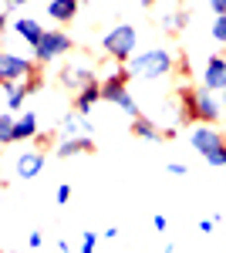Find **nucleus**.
Masks as SVG:
<instances>
[{
	"label": "nucleus",
	"mask_w": 226,
	"mask_h": 253,
	"mask_svg": "<svg viewBox=\"0 0 226 253\" xmlns=\"http://www.w3.org/2000/svg\"><path fill=\"white\" fill-rule=\"evenodd\" d=\"M129 68H132L135 78L159 81V78H166V75L176 71V54L166 51V47H149V51H142V54H132Z\"/></svg>",
	"instance_id": "1"
},
{
	"label": "nucleus",
	"mask_w": 226,
	"mask_h": 253,
	"mask_svg": "<svg viewBox=\"0 0 226 253\" xmlns=\"http://www.w3.org/2000/svg\"><path fill=\"white\" fill-rule=\"evenodd\" d=\"M132 68H115V75L108 78H101V101H108V105H118L122 112L129 118L142 115L138 112V105H135V98L129 95V81H132Z\"/></svg>",
	"instance_id": "2"
},
{
	"label": "nucleus",
	"mask_w": 226,
	"mask_h": 253,
	"mask_svg": "<svg viewBox=\"0 0 226 253\" xmlns=\"http://www.w3.org/2000/svg\"><path fill=\"white\" fill-rule=\"evenodd\" d=\"M135 44H138V34H135V27H132V24H118V27H112V31L105 34V41H101L105 54H108L112 61H118V64L132 61Z\"/></svg>",
	"instance_id": "3"
},
{
	"label": "nucleus",
	"mask_w": 226,
	"mask_h": 253,
	"mask_svg": "<svg viewBox=\"0 0 226 253\" xmlns=\"http://www.w3.org/2000/svg\"><path fill=\"white\" fill-rule=\"evenodd\" d=\"M71 47H75V41L68 38L64 31H44L41 44L34 47V61H38V64H51L54 58H64Z\"/></svg>",
	"instance_id": "4"
},
{
	"label": "nucleus",
	"mask_w": 226,
	"mask_h": 253,
	"mask_svg": "<svg viewBox=\"0 0 226 253\" xmlns=\"http://www.w3.org/2000/svg\"><path fill=\"white\" fill-rule=\"evenodd\" d=\"M41 64L38 61H27V58H17L10 51L0 54V81H27L31 75H38Z\"/></svg>",
	"instance_id": "5"
},
{
	"label": "nucleus",
	"mask_w": 226,
	"mask_h": 253,
	"mask_svg": "<svg viewBox=\"0 0 226 253\" xmlns=\"http://www.w3.org/2000/svg\"><path fill=\"white\" fill-rule=\"evenodd\" d=\"M189 142H192V149H196V152L209 156V152H216V149H223V145H226V135L216 128V125L203 122V125H196V128L189 132Z\"/></svg>",
	"instance_id": "6"
},
{
	"label": "nucleus",
	"mask_w": 226,
	"mask_h": 253,
	"mask_svg": "<svg viewBox=\"0 0 226 253\" xmlns=\"http://www.w3.org/2000/svg\"><path fill=\"white\" fill-rule=\"evenodd\" d=\"M179 118H182V125H192V122H199V88H192V84H182L179 91Z\"/></svg>",
	"instance_id": "7"
},
{
	"label": "nucleus",
	"mask_w": 226,
	"mask_h": 253,
	"mask_svg": "<svg viewBox=\"0 0 226 253\" xmlns=\"http://www.w3.org/2000/svg\"><path fill=\"white\" fill-rule=\"evenodd\" d=\"M203 84L209 91H226V54H213L203 71Z\"/></svg>",
	"instance_id": "8"
},
{
	"label": "nucleus",
	"mask_w": 226,
	"mask_h": 253,
	"mask_svg": "<svg viewBox=\"0 0 226 253\" xmlns=\"http://www.w3.org/2000/svg\"><path fill=\"white\" fill-rule=\"evenodd\" d=\"M88 81H94V71L88 68V64H68V68H61V84L75 95V91H81Z\"/></svg>",
	"instance_id": "9"
},
{
	"label": "nucleus",
	"mask_w": 226,
	"mask_h": 253,
	"mask_svg": "<svg viewBox=\"0 0 226 253\" xmlns=\"http://www.w3.org/2000/svg\"><path fill=\"white\" fill-rule=\"evenodd\" d=\"M14 169H17V179H34V175H41V169H44V149H27V152H20L17 162H14Z\"/></svg>",
	"instance_id": "10"
},
{
	"label": "nucleus",
	"mask_w": 226,
	"mask_h": 253,
	"mask_svg": "<svg viewBox=\"0 0 226 253\" xmlns=\"http://www.w3.org/2000/svg\"><path fill=\"white\" fill-rule=\"evenodd\" d=\"M98 101H101V81L94 78V81H88L81 91H75V98H71V108H75L78 115H88Z\"/></svg>",
	"instance_id": "11"
},
{
	"label": "nucleus",
	"mask_w": 226,
	"mask_h": 253,
	"mask_svg": "<svg viewBox=\"0 0 226 253\" xmlns=\"http://www.w3.org/2000/svg\"><path fill=\"white\" fill-rule=\"evenodd\" d=\"M94 152V142L91 135H68L61 145H57V159H71V156H91Z\"/></svg>",
	"instance_id": "12"
},
{
	"label": "nucleus",
	"mask_w": 226,
	"mask_h": 253,
	"mask_svg": "<svg viewBox=\"0 0 226 253\" xmlns=\"http://www.w3.org/2000/svg\"><path fill=\"white\" fill-rule=\"evenodd\" d=\"M0 88H3V101H7L10 112H17L20 105H24V98L31 95V84L27 81H0Z\"/></svg>",
	"instance_id": "13"
},
{
	"label": "nucleus",
	"mask_w": 226,
	"mask_h": 253,
	"mask_svg": "<svg viewBox=\"0 0 226 253\" xmlns=\"http://www.w3.org/2000/svg\"><path fill=\"white\" fill-rule=\"evenodd\" d=\"M14 31H17V34L27 41L31 47H38L41 38H44V27H41L34 17H14Z\"/></svg>",
	"instance_id": "14"
},
{
	"label": "nucleus",
	"mask_w": 226,
	"mask_h": 253,
	"mask_svg": "<svg viewBox=\"0 0 226 253\" xmlns=\"http://www.w3.org/2000/svg\"><path fill=\"white\" fill-rule=\"evenodd\" d=\"M199 122L220 125V101L213 98V91H209V88H199Z\"/></svg>",
	"instance_id": "15"
},
{
	"label": "nucleus",
	"mask_w": 226,
	"mask_h": 253,
	"mask_svg": "<svg viewBox=\"0 0 226 253\" xmlns=\"http://www.w3.org/2000/svg\"><path fill=\"white\" fill-rule=\"evenodd\" d=\"M132 135H135V138H145V142H159V138H162V128H159L152 118L135 115V118H132Z\"/></svg>",
	"instance_id": "16"
},
{
	"label": "nucleus",
	"mask_w": 226,
	"mask_h": 253,
	"mask_svg": "<svg viewBox=\"0 0 226 253\" xmlns=\"http://www.w3.org/2000/svg\"><path fill=\"white\" fill-rule=\"evenodd\" d=\"M47 14L57 20V24H71L78 17V0H51L47 3Z\"/></svg>",
	"instance_id": "17"
},
{
	"label": "nucleus",
	"mask_w": 226,
	"mask_h": 253,
	"mask_svg": "<svg viewBox=\"0 0 226 253\" xmlns=\"http://www.w3.org/2000/svg\"><path fill=\"white\" fill-rule=\"evenodd\" d=\"M34 135H38V115L34 112H24L17 118V125H14V138L24 142V138H34Z\"/></svg>",
	"instance_id": "18"
},
{
	"label": "nucleus",
	"mask_w": 226,
	"mask_h": 253,
	"mask_svg": "<svg viewBox=\"0 0 226 253\" xmlns=\"http://www.w3.org/2000/svg\"><path fill=\"white\" fill-rule=\"evenodd\" d=\"M159 24H162V31H172V34H176V31H182L189 24V14L186 10H169V14L159 17Z\"/></svg>",
	"instance_id": "19"
},
{
	"label": "nucleus",
	"mask_w": 226,
	"mask_h": 253,
	"mask_svg": "<svg viewBox=\"0 0 226 253\" xmlns=\"http://www.w3.org/2000/svg\"><path fill=\"white\" fill-rule=\"evenodd\" d=\"M14 125H17V118L10 115V108L0 115V145H14L17 138H14Z\"/></svg>",
	"instance_id": "20"
},
{
	"label": "nucleus",
	"mask_w": 226,
	"mask_h": 253,
	"mask_svg": "<svg viewBox=\"0 0 226 253\" xmlns=\"http://www.w3.org/2000/svg\"><path fill=\"white\" fill-rule=\"evenodd\" d=\"M209 34H213V41H216V44H226V14H216V17H213Z\"/></svg>",
	"instance_id": "21"
},
{
	"label": "nucleus",
	"mask_w": 226,
	"mask_h": 253,
	"mask_svg": "<svg viewBox=\"0 0 226 253\" xmlns=\"http://www.w3.org/2000/svg\"><path fill=\"white\" fill-rule=\"evenodd\" d=\"M176 75H182V78H192V64H189L186 54H179V58H176Z\"/></svg>",
	"instance_id": "22"
},
{
	"label": "nucleus",
	"mask_w": 226,
	"mask_h": 253,
	"mask_svg": "<svg viewBox=\"0 0 226 253\" xmlns=\"http://www.w3.org/2000/svg\"><path fill=\"white\" fill-rule=\"evenodd\" d=\"M209 162V166H226V145L223 149H216V152H209V156H203Z\"/></svg>",
	"instance_id": "23"
},
{
	"label": "nucleus",
	"mask_w": 226,
	"mask_h": 253,
	"mask_svg": "<svg viewBox=\"0 0 226 253\" xmlns=\"http://www.w3.org/2000/svg\"><path fill=\"white\" fill-rule=\"evenodd\" d=\"M94 247H98V233H85V236H81V250H85V253H91Z\"/></svg>",
	"instance_id": "24"
},
{
	"label": "nucleus",
	"mask_w": 226,
	"mask_h": 253,
	"mask_svg": "<svg viewBox=\"0 0 226 253\" xmlns=\"http://www.w3.org/2000/svg\"><path fill=\"white\" fill-rule=\"evenodd\" d=\"M54 199H57V206H64V203H71V186H57Z\"/></svg>",
	"instance_id": "25"
},
{
	"label": "nucleus",
	"mask_w": 226,
	"mask_h": 253,
	"mask_svg": "<svg viewBox=\"0 0 226 253\" xmlns=\"http://www.w3.org/2000/svg\"><path fill=\"white\" fill-rule=\"evenodd\" d=\"M152 223H155V230H159V233H166V230H169V219H166L162 213H155V216H152Z\"/></svg>",
	"instance_id": "26"
},
{
	"label": "nucleus",
	"mask_w": 226,
	"mask_h": 253,
	"mask_svg": "<svg viewBox=\"0 0 226 253\" xmlns=\"http://www.w3.org/2000/svg\"><path fill=\"white\" fill-rule=\"evenodd\" d=\"M166 169H169L172 175H189V166H182V162H169Z\"/></svg>",
	"instance_id": "27"
},
{
	"label": "nucleus",
	"mask_w": 226,
	"mask_h": 253,
	"mask_svg": "<svg viewBox=\"0 0 226 253\" xmlns=\"http://www.w3.org/2000/svg\"><path fill=\"white\" fill-rule=\"evenodd\" d=\"M27 247H31V250L44 247V236H41V233H31V236H27Z\"/></svg>",
	"instance_id": "28"
},
{
	"label": "nucleus",
	"mask_w": 226,
	"mask_h": 253,
	"mask_svg": "<svg viewBox=\"0 0 226 253\" xmlns=\"http://www.w3.org/2000/svg\"><path fill=\"white\" fill-rule=\"evenodd\" d=\"M209 7H213V14H226V0H209Z\"/></svg>",
	"instance_id": "29"
},
{
	"label": "nucleus",
	"mask_w": 226,
	"mask_h": 253,
	"mask_svg": "<svg viewBox=\"0 0 226 253\" xmlns=\"http://www.w3.org/2000/svg\"><path fill=\"white\" fill-rule=\"evenodd\" d=\"M3 3H7V14H10L14 7H20V3H27V0H3Z\"/></svg>",
	"instance_id": "30"
},
{
	"label": "nucleus",
	"mask_w": 226,
	"mask_h": 253,
	"mask_svg": "<svg viewBox=\"0 0 226 253\" xmlns=\"http://www.w3.org/2000/svg\"><path fill=\"white\" fill-rule=\"evenodd\" d=\"M142 3H145V7H155V3H159V0H142Z\"/></svg>",
	"instance_id": "31"
},
{
	"label": "nucleus",
	"mask_w": 226,
	"mask_h": 253,
	"mask_svg": "<svg viewBox=\"0 0 226 253\" xmlns=\"http://www.w3.org/2000/svg\"><path fill=\"white\" fill-rule=\"evenodd\" d=\"M223 105H226V91H223Z\"/></svg>",
	"instance_id": "32"
},
{
	"label": "nucleus",
	"mask_w": 226,
	"mask_h": 253,
	"mask_svg": "<svg viewBox=\"0 0 226 253\" xmlns=\"http://www.w3.org/2000/svg\"><path fill=\"white\" fill-rule=\"evenodd\" d=\"M78 3H88V0H78Z\"/></svg>",
	"instance_id": "33"
}]
</instances>
